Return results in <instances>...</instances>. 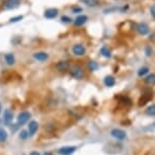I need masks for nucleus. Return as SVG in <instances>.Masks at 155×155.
<instances>
[{
  "mask_svg": "<svg viewBox=\"0 0 155 155\" xmlns=\"http://www.w3.org/2000/svg\"><path fill=\"white\" fill-rule=\"evenodd\" d=\"M34 58L38 61H41V62H43V61H46L48 60L49 58V55L45 53V52H37V53L34 54Z\"/></svg>",
  "mask_w": 155,
  "mask_h": 155,
  "instance_id": "obj_12",
  "label": "nucleus"
},
{
  "mask_svg": "<svg viewBox=\"0 0 155 155\" xmlns=\"http://www.w3.org/2000/svg\"><path fill=\"white\" fill-rule=\"evenodd\" d=\"M151 97H152L151 92L144 93V94L142 95L141 99H140V101H139V106H144V104H146L151 99Z\"/></svg>",
  "mask_w": 155,
  "mask_h": 155,
  "instance_id": "obj_14",
  "label": "nucleus"
},
{
  "mask_svg": "<svg viewBox=\"0 0 155 155\" xmlns=\"http://www.w3.org/2000/svg\"><path fill=\"white\" fill-rule=\"evenodd\" d=\"M70 64L68 61H59L56 64V69L60 72H65L69 69Z\"/></svg>",
  "mask_w": 155,
  "mask_h": 155,
  "instance_id": "obj_9",
  "label": "nucleus"
},
{
  "mask_svg": "<svg viewBox=\"0 0 155 155\" xmlns=\"http://www.w3.org/2000/svg\"><path fill=\"white\" fill-rule=\"evenodd\" d=\"M80 1L88 7H95L99 4V0H80Z\"/></svg>",
  "mask_w": 155,
  "mask_h": 155,
  "instance_id": "obj_17",
  "label": "nucleus"
},
{
  "mask_svg": "<svg viewBox=\"0 0 155 155\" xmlns=\"http://www.w3.org/2000/svg\"><path fill=\"white\" fill-rule=\"evenodd\" d=\"M150 12L152 14V16L155 17V4H153L152 6L150 7Z\"/></svg>",
  "mask_w": 155,
  "mask_h": 155,
  "instance_id": "obj_28",
  "label": "nucleus"
},
{
  "mask_svg": "<svg viewBox=\"0 0 155 155\" xmlns=\"http://www.w3.org/2000/svg\"><path fill=\"white\" fill-rule=\"evenodd\" d=\"M145 54L147 57H150L152 55V48L150 46H146L145 47Z\"/></svg>",
  "mask_w": 155,
  "mask_h": 155,
  "instance_id": "obj_25",
  "label": "nucleus"
},
{
  "mask_svg": "<svg viewBox=\"0 0 155 155\" xmlns=\"http://www.w3.org/2000/svg\"><path fill=\"white\" fill-rule=\"evenodd\" d=\"M75 150H76L75 146H64V147L58 149V153L60 155H71L72 153H74Z\"/></svg>",
  "mask_w": 155,
  "mask_h": 155,
  "instance_id": "obj_5",
  "label": "nucleus"
},
{
  "mask_svg": "<svg viewBox=\"0 0 155 155\" xmlns=\"http://www.w3.org/2000/svg\"><path fill=\"white\" fill-rule=\"evenodd\" d=\"M104 84H106V86L107 87H112L114 86L116 84V79H115V77L114 76H107L106 78H104Z\"/></svg>",
  "mask_w": 155,
  "mask_h": 155,
  "instance_id": "obj_16",
  "label": "nucleus"
},
{
  "mask_svg": "<svg viewBox=\"0 0 155 155\" xmlns=\"http://www.w3.org/2000/svg\"><path fill=\"white\" fill-rule=\"evenodd\" d=\"M58 13H59V11H58V9H56V8H49V9H47L45 11L44 15L48 19H53L58 15Z\"/></svg>",
  "mask_w": 155,
  "mask_h": 155,
  "instance_id": "obj_10",
  "label": "nucleus"
},
{
  "mask_svg": "<svg viewBox=\"0 0 155 155\" xmlns=\"http://www.w3.org/2000/svg\"><path fill=\"white\" fill-rule=\"evenodd\" d=\"M146 114L150 117L155 116V104H151L150 107H148L147 110H146Z\"/></svg>",
  "mask_w": 155,
  "mask_h": 155,
  "instance_id": "obj_23",
  "label": "nucleus"
},
{
  "mask_svg": "<svg viewBox=\"0 0 155 155\" xmlns=\"http://www.w3.org/2000/svg\"><path fill=\"white\" fill-rule=\"evenodd\" d=\"M87 21V16L86 15H79L76 17L75 19V25L76 27H81V25H85V22Z\"/></svg>",
  "mask_w": 155,
  "mask_h": 155,
  "instance_id": "obj_13",
  "label": "nucleus"
},
{
  "mask_svg": "<svg viewBox=\"0 0 155 155\" xmlns=\"http://www.w3.org/2000/svg\"><path fill=\"white\" fill-rule=\"evenodd\" d=\"M4 59H5V62H6L7 65H13L14 63H15V58H14V55L11 54V53H7L5 54L4 56Z\"/></svg>",
  "mask_w": 155,
  "mask_h": 155,
  "instance_id": "obj_15",
  "label": "nucleus"
},
{
  "mask_svg": "<svg viewBox=\"0 0 155 155\" xmlns=\"http://www.w3.org/2000/svg\"><path fill=\"white\" fill-rule=\"evenodd\" d=\"M85 48H84L83 45L81 44H76V45L73 46L72 48V53L75 55V56H83L85 54Z\"/></svg>",
  "mask_w": 155,
  "mask_h": 155,
  "instance_id": "obj_3",
  "label": "nucleus"
},
{
  "mask_svg": "<svg viewBox=\"0 0 155 155\" xmlns=\"http://www.w3.org/2000/svg\"><path fill=\"white\" fill-rule=\"evenodd\" d=\"M154 126H155V124H154Z\"/></svg>",
  "mask_w": 155,
  "mask_h": 155,
  "instance_id": "obj_33",
  "label": "nucleus"
},
{
  "mask_svg": "<svg viewBox=\"0 0 155 155\" xmlns=\"http://www.w3.org/2000/svg\"><path fill=\"white\" fill-rule=\"evenodd\" d=\"M148 72H149L148 67H141V68L138 70V76L139 77H143V76H145Z\"/></svg>",
  "mask_w": 155,
  "mask_h": 155,
  "instance_id": "obj_22",
  "label": "nucleus"
},
{
  "mask_svg": "<svg viewBox=\"0 0 155 155\" xmlns=\"http://www.w3.org/2000/svg\"><path fill=\"white\" fill-rule=\"evenodd\" d=\"M137 31H138V33L141 35V36H146V35L149 34L150 28H149V25H147V23L141 22L137 25Z\"/></svg>",
  "mask_w": 155,
  "mask_h": 155,
  "instance_id": "obj_6",
  "label": "nucleus"
},
{
  "mask_svg": "<svg viewBox=\"0 0 155 155\" xmlns=\"http://www.w3.org/2000/svg\"><path fill=\"white\" fill-rule=\"evenodd\" d=\"M19 4H20V0H7L4 4V8L7 10L14 9V8L18 7Z\"/></svg>",
  "mask_w": 155,
  "mask_h": 155,
  "instance_id": "obj_8",
  "label": "nucleus"
},
{
  "mask_svg": "<svg viewBox=\"0 0 155 155\" xmlns=\"http://www.w3.org/2000/svg\"><path fill=\"white\" fill-rule=\"evenodd\" d=\"M30 155H41V154L38 151H31L30 153Z\"/></svg>",
  "mask_w": 155,
  "mask_h": 155,
  "instance_id": "obj_30",
  "label": "nucleus"
},
{
  "mask_svg": "<svg viewBox=\"0 0 155 155\" xmlns=\"http://www.w3.org/2000/svg\"><path fill=\"white\" fill-rule=\"evenodd\" d=\"M70 75L74 79H82L84 77V70L80 66H74L70 71Z\"/></svg>",
  "mask_w": 155,
  "mask_h": 155,
  "instance_id": "obj_1",
  "label": "nucleus"
},
{
  "mask_svg": "<svg viewBox=\"0 0 155 155\" xmlns=\"http://www.w3.org/2000/svg\"><path fill=\"white\" fill-rule=\"evenodd\" d=\"M38 130H39V123H38L37 121L30 122V124H28V135L34 136L35 134L38 132Z\"/></svg>",
  "mask_w": 155,
  "mask_h": 155,
  "instance_id": "obj_7",
  "label": "nucleus"
},
{
  "mask_svg": "<svg viewBox=\"0 0 155 155\" xmlns=\"http://www.w3.org/2000/svg\"><path fill=\"white\" fill-rule=\"evenodd\" d=\"M80 11H82L80 7H75L73 8V13H76V12H80Z\"/></svg>",
  "mask_w": 155,
  "mask_h": 155,
  "instance_id": "obj_29",
  "label": "nucleus"
},
{
  "mask_svg": "<svg viewBox=\"0 0 155 155\" xmlns=\"http://www.w3.org/2000/svg\"><path fill=\"white\" fill-rule=\"evenodd\" d=\"M1 110H2V107H1V104H0V114H1Z\"/></svg>",
  "mask_w": 155,
  "mask_h": 155,
  "instance_id": "obj_32",
  "label": "nucleus"
},
{
  "mask_svg": "<svg viewBox=\"0 0 155 155\" xmlns=\"http://www.w3.org/2000/svg\"><path fill=\"white\" fill-rule=\"evenodd\" d=\"M110 135L118 140H124L127 137L126 132L121 130V129H114V130H112V132H110Z\"/></svg>",
  "mask_w": 155,
  "mask_h": 155,
  "instance_id": "obj_4",
  "label": "nucleus"
},
{
  "mask_svg": "<svg viewBox=\"0 0 155 155\" xmlns=\"http://www.w3.org/2000/svg\"><path fill=\"white\" fill-rule=\"evenodd\" d=\"M44 155H54V154L52 153V152H50V151H47V152L44 153Z\"/></svg>",
  "mask_w": 155,
  "mask_h": 155,
  "instance_id": "obj_31",
  "label": "nucleus"
},
{
  "mask_svg": "<svg viewBox=\"0 0 155 155\" xmlns=\"http://www.w3.org/2000/svg\"><path fill=\"white\" fill-rule=\"evenodd\" d=\"M7 132L4 129H0V143H3L7 140Z\"/></svg>",
  "mask_w": 155,
  "mask_h": 155,
  "instance_id": "obj_20",
  "label": "nucleus"
},
{
  "mask_svg": "<svg viewBox=\"0 0 155 155\" xmlns=\"http://www.w3.org/2000/svg\"><path fill=\"white\" fill-rule=\"evenodd\" d=\"M61 20H62L63 22H66V23H70V22H71V18H70L69 16H65V15L61 17Z\"/></svg>",
  "mask_w": 155,
  "mask_h": 155,
  "instance_id": "obj_27",
  "label": "nucleus"
},
{
  "mask_svg": "<svg viewBox=\"0 0 155 155\" xmlns=\"http://www.w3.org/2000/svg\"><path fill=\"white\" fill-rule=\"evenodd\" d=\"M145 82L147 84H150V85H152V84H155V74H154V73H151V74L146 76V77H145Z\"/></svg>",
  "mask_w": 155,
  "mask_h": 155,
  "instance_id": "obj_19",
  "label": "nucleus"
},
{
  "mask_svg": "<svg viewBox=\"0 0 155 155\" xmlns=\"http://www.w3.org/2000/svg\"><path fill=\"white\" fill-rule=\"evenodd\" d=\"M101 54L104 57H106V58H110V57H112V53H110V49L107 48V46H104V47H102V48L101 49Z\"/></svg>",
  "mask_w": 155,
  "mask_h": 155,
  "instance_id": "obj_18",
  "label": "nucleus"
},
{
  "mask_svg": "<svg viewBox=\"0 0 155 155\" xmlns=\"http://www.w3.org/2000/svg\"><path fill=\"white\" fill-rule=\"evenodd\" d=\"M98 68V64L95 61H89L88 62V69L90 71H95Z\"/></svg>",
  "mask_w": 155,
  "mask_h": 155,
  "instance_id": "obj_21",
  "label": "nucleus"
},
{
  "mask_svg": "<svg viewBox=\"0 0 155 155\" xmlns=\"http://www.w3.org/2000/svg\"><path fill=\"white\" fill-rule=\"evenodd\" d=\"M28 132L27 130H23V131H21V132H20V134H19V137L21 139H23V140H25V139H28Z\"/></svg>",
  "mask_w": 155,
  "mask_h": 155,
  "instance_id": "obj_24",
  "label": "nucleus"
},
{
  "mask_svg": "<svg viewBox=\"0 0 155 155\" xmlns=\"http://www.w3.org/2000/svg\"><path fill=\"white\" fill-rule=\"evenodd\" d=\"M31 113L27 112V110H25V112H21L20 114H18V116H17V125L18 126H23L25 125L28 122V120L31 119Z\"/></svg>",
  "mask_w": 155,
  "mask_h": 155,
  "instance_id": "obj_2",
  "label": "nucleus"
},
{
  "mask_svg": "<svg viewBox=\"0 0 155 155\" xmlns=\"http://www.w3.org/2000/svg\"><path fill=\"white\" fill-rule=\"evenodd\" d=\"M21 19H22V16L18 15V16H15V17H12V18H10L9 21L10 22H17V21H20Z\"/></svg>",
  "mask_w": 155,
  "mask_h": 155,
  "instance_id": "obj_26",
  "label": "nucleus"
},
{
  "mask_svg": "<svg viewBox=\"0 0 155 155\" xmlns=\"http://www.w3.org/2000/svg\"><path fill=\"white\" fill-rule=\"evenodd\" d=\"M13 120V113L10 110H5L3 114V121L6 125H9Z\"/></svg>",
  "mask_w": 155,
  "mask_h": 155,
  "instance_id": "obj_11",
  "label": "nucleus"
}]
</instances>
